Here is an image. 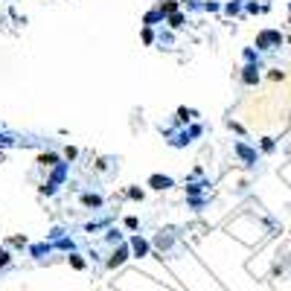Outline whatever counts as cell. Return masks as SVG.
Segmentation results:
<instances>
[{"mask_svg":"<svg viewBox=\"0 0 291 291\" xmlns=\"http://www.w3.org/2000/svg\"><path fill=\"white\" fill-rule=\"evenodd\" d=\"M282 38H280V32H271V29H268V32H259V38H256V47H259V50H274L271 44H280Z\"/></svg>","mask_w":291,"mask_h":291,"instance_id":"6da1fadb","label":"cell"},{"mask_svg":"<svg viewBox=\"0 0 291 291\" xmlns=\"http://www.w3.org/2000/svg\"><path fill=\"white\" fill-rule=\"evenodd\" d=\"M149 186H155V190H169V186H175L172 178H163V175H152L149 178Z\"/></svg>","mask_w":291,"mask_h":291,"instance_id":"7a4b0ae2","label":"cell"},{"mask_svg":"<svg viewBox=\"0 0 291 291\" xmlns=\"http://www.w3.org/2000/svg\"><path fill=\"white\" fill-rule=\"evenodd\" d=\"M242 82H245V85L259 82V67H256V64H247V67H245V73H242Z\"/></svg>","mask_w":291,"mask_h":291,"instance_id":"3957f363","label":"cell"},{"mask_svg":"<svg viewBox=\"0 0 291 291\" xmlns=\"http://www.w3.org/2000/svg\"><path fill=\"white\" fill-rule=\"evenodd\" d=\"M82 204L85 207H102V195H96V192H85Z\"/></svg>","mask_w":291,"mask_h":291,"instance_id":"277c9868","label":"cell"},{"mask_svg":"<svg viewBox=\"0 0 291 291\" xmlns=\"http://www.w3.org/2000/svg\"><path fill=\"white\" fill-rule=\"evenodd\" d=\"M126 254H128L126 247H119V251H114V259H108V265H111V268H117V265H122V262H126Z\"/></svg>","mask_w":291,"mask_h":291,"instance_id":"5b68a950","label":"cell"},{"mask_svg":"<svg viewBox=\"0 0 291 291\" xmlns=\"http://www.w3.org/2000/svg\"><path fill=\"white\" fill-rule=\"evenodd\" d=\"M131 245H134V254H137V256H143L146 251H149V245H146V239H140V236H134V239H131Z\"/></svg>","mask_w":291,"mask_h":291,"instance_id":"8992f818","label":"cell"},{"mask_svg":"<svg viewBox=\"0 0 291 291\" xmlns=\"http://www.w3.org/2000/svg\"><path fill=\"white\" fill-rule=\"evenodd\" d=\"M38 160H41V166H47V169H53V166H58V157H55V155H41Z\"/></svg>","mask_w":291,"mask_h":291,"instance_id":"52a82bcc","label":"cell"},{"mask_svg":"<svg viewBox=\"0 0 291 291\" xmlns=\"http://www.w3.org/2000/svg\"><path fill=\"white\" fill-rule=\"evenodd\" d=\"M169 27H172V29H181L183 27V15H181V12H175L172 18H169Z\"/></svg>","mask_w":291,"mask_h":291,"instance_id":"ba28073f","label":"cell"},{"mask_svg":"<svg viewBox=\"0 0 291 291\" xmlns=\"http://www.w3.org/2000/svg\"><path fill=\"white\" fill-rule=\"evenodd\" d=\"M143 41L146 44H155V32H152V27H143Z\"/></svg>","mask_w":291,"mask_h":291,"instance_id":"9c48e42d","label":"cell"},{"mask_svg":"<svg viewBox=\"0 0 291 291\" xmlns=\"http://www.w3.org/2000/svg\"><path fill=\"white\" fill-rule=\"evenodd\" d=\"M190 119H192V111H186V108L178 111V122H190Z\"/></svg>","mask_w":291,"mask_h":291,"instance_id":"30bf717a","label":"cell"},{"mask_svg":"<svg viewBox=\"0 0 291 291\" xmlns=\"http://www.w3.org/2000/svg\"><path fill=\"white\" fill-rule=\"evenodd\" d=\"M70 265H73V268H85V259H82V256H76V254H73V256H70Z\"/></svg>","mask_w":291,"mask_h":291,"instance_id":"8fae6325","label":"cell"},{"mask_svg":"<svg viewBox=\"0 0 291 291\" xmlns=\"http://www.w3.org/2000/svg\"><path fill=\"white\" fill-rule=\"evenodd\" d=\"M128 198H140V201H143V190H128Z\"/></svg>","mask_w":291,"mask_h":291,"instance_id":"7c38bea8","label":"cell"},{"mask_svg":"<svg viewBox=\"0 0 291 291\" xmlns=\"http://www.w3.org/2000/svg\"><path fill=\"white\" fill-rule=\"evenodd\" d=\"M0 265H9V251H0Z\"/></svg>","mask_w":291,"mask_h":291,"instance_id":"4fadbf2b","label":"cell"}]
</instances>
